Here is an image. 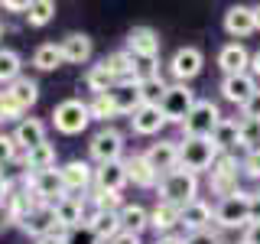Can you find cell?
<instances>
[{
  "label": "cell",
  "mask_w": 260,
  "mask_h": 244,
  "mask_svg": "<svg viewBox=\"0 0 260 244\" xmlns=\"http://www.w3.org/2000/svg\"><path fill=\"white\" fill-rule=\"evenodd\" d=\"M159 195H162V202H169V205L185 208L189 202H195V195H199V179H195V173L173 169V173H166L159 179Z\"/></svg>",
  "instance_id": "obj_1"
},
{
  "label": "cell",
  "mask_w": 260,
  "mask_h": 244,
  "mask_svg": "<svg viewBox=\"0 0 260 244\" xmlns=\"http://www.w3.org/2000/svg\"><path fill=\"white\" fill-rule=\"evenodd\" d=\"M218 160V146L211 140H202V137H185L179 143V166L185 173H202V169L215 166Z\"/></svg>",
  "instance_id": "obj_2"
},
{
  "label": "cell",
  "mask_w": 260,
  "mask_h": 244,
  "mask_svg": "<svg viewBox=\"0 0 260 244\" xmlns=\"http://www.w3.org/2000/svg\"><path fill=\"white\" fill-rule=\"evenodd\" d=\"M221 111H218V104L211 101H195V108L189 111V117L182 120V130L185 137H202V140H211V134L218 130L221 124Z\"/></svg>",
  "instance_id": "obj_3"
},
{
  "label": "cell",
  "mask_w": 260,
  "mask_h": 244,
  "mask_svg": "<svg viewBox=\"0 0 260 244\" xmlns=\"http://www.w3.org/2000/svg\"><path fill=\"white\" fill-rule=\"evenodd\" d=\"M215 222L221 228H247L250 225V192H234L228 199L218 202L215 208Z\"/></svg>",
  "instance_id": "obj_4"
},
{
  "label": "cell",
  "mask_w": 260,
  "mask_h": 244,
  "mask_svg": "<svg viewBox=\"0 0 260 244\" xmlns=\"http://www.w3.org/2000/svg\"><path fill=\"white\" fill-rule=\"evenodd\" d=\"M88 120H91V111L78 98H69V101L55 104V111H52V124L59 134H81L88 127Z\"/></svg>",
  "instance_id": "obj_5"
},
{
  "label": "cell",
  "mask_w": 260,
  "mask_h": 244,
  "mask_svg": "<svg viewBox=\"0 0 260 244\" xmlns=\"http://www.w3.org/2000/svg\"><path fill=\"white\" fill-rule=\"evenodd\" d=\"M192 108H195V95H192L189 85H182V81H179V85H169L166 95H162V101H159L162 117L173 120V124H182Z\"/></svg>",
  "instance_id": "obj_6"
},
{
  "label": "cell",
  "mask_w": 260,
  "mask_h": 244,
  "mask_svg": "<svg viewBox=\"0 0 260 244\" xmlns=\"http://www.w3.org/2000/svg\"><path fill=\"white\" fill-rule=\"evenodd\" d=\"M120 153H124V137L117 134L114 127H104L91 137V157L98 160V166L104 163H117Z\"/></svg>",
  "instance_id": "obj_7"
},
{
  "label": "cell",
  "mask_w": 260,
  "mask_h": 244,
  "mask_svg": "<svg viewBox=\"0 0 260 244\" xmlns=\"http://www.w3.org/2000/svg\"><path fill=\"white\" fill-rule=\"evenodd\" d=\"M127 52L134 55V59H146V62H153L159 55V36L153 33L150 26H137V29H130V36H127Z\"/></svg>",
  "instance_id": "obj_8"
},
{
  "label": "cell",
  "mask_w": 260,
  "mask_h": 244,
  "mask_svg": "<svg viewBox=\"0 0 260 244\" xmlns=\"http://www.w3.org/2000/svg\"><path fill=\"white\" fill-rule=\"evenodd\" d=\"M202 65H205V55H202L195 46H185V49H179V52L173 55V62H169V72H173V75L185 85L189 78H195V75L202 72Z\"/></svg>",
  "instance_id": "obj_9"
},
{
  "label": "cell",
  "mask_w": 260,
  "mask_h": 244,
  "mask_svg": "<svg viewBox=\"0 0 260 244\" xmlns=\"http://www.w3.org/2000/svg\"><path fill=\"white\" fill-rule=\"evenodd\" d=\"M29 182H32V192H36L43 202H52V205H55V202H62V199H65V192H69V189H65V182H62V176H59V169H46V173H36V176L29 179Z\"/></svg>",
  "instance_id": "obj_10"
},
{
  "label": "cell",
  "mask_w": 260,
  "mask_h": 244,
  "mask_svg": "<svg viewBox=\"0 0 260 244\" xmlns=\"http://www.w3.org/2000/svg\"><path fill=\"white\" fill-rule=\"evenodd\" d=\"M257 92V81L254 75H247V72H241V75H224L221 81V95H224V101H231V104H247L250 101V95Z\"/></svg>",
  "instance_id": "obj_11"
},
{
  "label": "cell",
  "mask_w": 260,
  "mask_h": 244,
  "mask_svg": "<svg viewBox=\"0 0 260 244\" xmlns=\"http://www.w3.org/2000/svg\"><path fill=\"white\" fill-rule=\"evenodd\" d=\"M146 157V163H150L156 173H173V169L179 166V143H173V140H159V143H153L150 150L143 153Z\"/></svg>",
  "instance_id": "obj_12"
},
{
  "label": "cell",
  "mask_w": 260,
  "mask_h": 244,
  "mask_svg": "<svg viewBox=\"0 0 260 244\" xmlns=\"http://www.w3.org/2000/svg\"><path fill=\"white\" fill-rule=\"evenodd\" d=\"M111 101L117 114H134L137 108H143V95H140V81H117L111 92Z\"/></svg>",
  "instance_id": "obj_13"
},
{
  "label": "cell",
  "mask_w": 260,
  "mask_h": 244,
  "mask_svg": "<svg viewBox=\"0 0 260 244\" xmlns=\"http://www.w3.org/2000/svg\"><path fill=\"white\" fill-rule=\"evenodd\" d=\"M94 182H98V189H104V192H120L124 189V182H130V176H127V163H104V166H98L94 169Z\"/></svg>",
  "instance_id": "obj_14"
},
{
  "label": "cell",
  "mask_w": 260,
  "mask_h": 244,
  "mask_svg": "<svg viewBox=\"0 0 260 244\" xmlns=\"http://www.w3.org/2000/svg\"><path fill=\"white\" fill-rule=\"evenodd\" d=\"M130 120H134V130L143 134V137H153V134H159V130L166 127V117H162V111L156 108V104H143V108H137Z\"/></svg>",
  "instance_id": "obj_15"
},
{
  "label": "cell",
  "mask_w": 260,
  "mask_h": 244,
  "mask_svg": "<svg viewBox=\"0 0 260 244\" xmlns=\"http://www.w3.org/2000/svg\"><path fill=\"white\" fill-rule=\"evenodd\" d=\"M16 146H23V150H32V146H43L46 143V124L36 117H23L20 124H16V134H13Z\"/></svg>",
  "instance_id": "obj_16"
},
{
  "label": "cell",
  "mask_w": 260,
  "mask_h": 244,
  "mask_svg": "<svg viewBox=\"0 0 260 244\" xmlns=\"http://www.w3.org/2000/svg\"><path fill=\"white\" fill-rule=\"evenodd\" d=\"M52 218H55V225H59V228H65V231L85 225V222H81V199L65 195L62 202H55V205H52Z\"/></svg>",
  "instance_id": "obj_17"
},
{
  "label": "cell",
  "mask_w": 260,
  "mask_h": 244,
  "mask_svg": "<svg viewBox=\"0 0 260 244\" xmlns=\"http://www.w3.org/2000/svg\"><path fill=\"white\" fill-rule=\"evenodd\" d=\"M224 29L231 33V36H250L257 26H254V7H231V10L224 13Z\"/></svg>",
  "instance_id": "obj_18"
},
{
  "label": "cell",
  "mask_w": 260,
  "mask_h": 244,
  "mask_svg": "<svg viewBox=\"0 0 260 244\" xmlns=\"http://www.w3.org/2000/svg\"><path fill=\"white\" fill-rule=\"evenodd\" d=\"M218 65H221L224 75H241V72L250 65V55H247V49L241 43H228L221 52H218Z\"/></svg>",
  "instance_id": "obj_19"
},
{
  "label": "cell",
  "mask_w": 260,
  "mask_h": 244,
  "mask_svg": "<svg viewBox=\"0 0 260 244\" xmlns=\"http://www.w3.org/2000/svg\"><path fill=\"white\" fill-rule=\"evenodd\" d=\"M208 222H211V208H208L202 199H195V202H189L185 208H179V225L189 228V234L205 231V225H208Z\"/></svg>",
  "instance_id": "obj_20"
},
{
  "label": "cell",
  "mask_w": 260,
  "mask_h": 244,
  "mask_svg": "<svg viewBox=\"0 0 260 244\" xmlns=\"http://www.w3.org/2000/svg\"><path fill=\"white\" fill-rule=\"evenodd\" d=\"M104 69L111 72L117 81H140V75H137V59L127 52H111L108 59H104Z\"/></svg>",
  "instance_id": "obj_21"
},
{
  "label": "cell",
  "mask_w": 260,
  "mask_h": 244,
  "mask_svg": "<svg viewBox=\"0 0 260 244\" xmlns=\"http://www.w3.org/2000/svg\"><path fill=\"white\" fill-rule=\"evenodd\" d=\"M88 225H91V231L101 241H114L120 231H124V225H120V211H94Z\"/></svg>",
  "instance_id": "obj_22"
},
{
  "label": "cell",
  "mask_w": 260,
  "mask_h": 244,
  "mask_svg": "<svg viewBox=\"0 0 260 244\" xmlns=\"http://www.w3.org/2000/svg\"><path fill=\"white\" fill-rule=\"evenodd\" d=\"M59 46H62L65 62H88L91 59V39H88L85 33H69Z\"/></svg>",
  "instance_id": "obj_23"
},
{
  "label": "cell",
  "mask_w": 260,
  "mask_h": 244,
  "mask_svg": "<svg viewBox=\"0 0 260 244\" xmlns=\"http://www.w3.org/2000/svg\"><path fill=\"white\" fill-rule=\"evenodd\" d=\"M59 176H62V182H65L69 192H78V189H85V186L91 182V166L81 163V160H72V163H65L59 169Z\"/></svg>",
  "instance_id": "obj_24"
},
{
  "label": "cell",
  "mask_w": 260,
  "mask_h": 244,
  "mask_svg": "<svg viewBox=\"0 0 260 244\" xmlns=\"http://www.w3.org/2000/svg\"><path fill=\"white\" fill-rule=\"evenodd\" d=\"M127 176L134 186H140V189H153V186L159 182V173L146 163V157H134L127 160Z\"/></svg>",
  "instance_id": "obj_25"
},
{
  "label": "cell",
  "mask_w": 260,
  "mask_h": 244,
  "mask_svg": "<svg viewBox=\"0 0 260 244\" xmlns=\"http://www.w3.org/2000/svg\"><path fill=\"white\" fill-rule=\"evenodd\" d=\"M211 143L218 150H231V146H244V137H241V120H221L218 130L211 134Z\"/></svg>",
  "instance_id": "obj_26"
},
{
  "label": "cell",
  "mask_w": 260,
  "mask_h": 244,
  "mask_svg": "<svg viewBox=\"0 0 260 244\" xmlns=\"http://www.w3.org/2000/svg\"><path fill=\"white\" fill-rule=\"evenodd\" d=\"M23 163H26V169H32V176H36V173H46V169L55 166V146H52V143L32 146V150H26Z\"/></svg>",
  "instance_id": "obj_27"
},
{
  "label": "cell",
  "mask_w": 260,
  "mask_h": 244,
  "mask_svg": "<svg viewBox=\"0 0 260 244\" xmlns=\"http://www.w3.org/2000/svg\"><path fill=\"white\" fill-rule=\"evenodd\" d=\"M176 225H179V208H176V205H169V202H159V205L150 211V228H153L156 234H159V231H162V234H169Z\"/></svg>",
  "instance_id": "obj_28"
},
{
  "label": "cell",
  "mask_w": 260,
  "mask_h": 244,
  "mask_svg": "<svg viewBox=\"0 0 260 244\" xmlns=\"http://www.w3.org/2000/svg\"><path fill=\"white\" fill-rule=\"evenodd\" d=\"M62 62H65L62 46H55V43H43L36 52H32V65H36L39 72H52V69H59Z\"/></svg>",
  "instance_id": "obj_29"
},
{
  "label": "cell",
  "mask_w": 260,
  "mask_h": 244,
  "mask_svg": "<svg viewBox=\"0 0 260 244\" xmlns=\"http://www.w3.org/2000/svg\"><path fill=\"white\" fill-rule=\"evenodd\" d=\"M7 95L13 98L16 104H20L23 111L26 108H32V104H36V98H39V85L36 81H29V78H16L10 88H7Z\"/></svg>",
  "instance_id": "obj_30"
},
{
  "label": "cell",
  "mask_w": 260,
  "mask_h": 244,
  "mask_svg": "<svg viewBox=\"0 0 260 244\" xmlns=\"http://www.w3.org/2000/svg\"><path fill=\"white\" fill-rule=\"evenodd\" d=\"M85 85L91 88L94 95H111V92H114V85H117V78H114L111 72L104 69V62H101V65H91V69H88Z\"/></svg>",
  "instance_id": "obj_31"
},
{
  "label": "cell",
  "mask_w": 260,
  "mask_h": 244,
  "mask_svg": "<svg viewBox=\"0 0 260 244\" xmlns=\"http://www.w3.org/2000/svg\"><path fill=\"white\" fill-rule=\"evenodd\" d=\"M120 225H124V231L140 234L143 228H150V211L140 205H124L120 208Z\"/></svg>",
  "instance_id": "obj_32"
},
{
  "label": "cell",
  "mask_w": 260,
  "mask_h": 244,
  "mask_svg": "<svg viewBox=\"0 0 260 244\" xmlns=\"http://www.w3.org/2000/svg\"><path fill=\"white\" fill-rule=\"evenodd\" d=\"M166 81H162L159 75H146L140 78V95H143V104H156L159 108V101H162V95H166Z\"/></svg>",
  "instance_id": "obj_33"
},
{
  "label": "cell",
  "mask_w": 260,
  "mask_h": 244,
  "mask_svg": "<svg viewBox=\"0 0 260 244\" xmlns=\"http://www.w3.org/2000/svg\"><path fill=\"white\" fill-rule=\"evenodd\" d=\"M20 78V55L13 49H0V85H13Z\"/></svg>",
  "instance_id": "obj_34"
},
{
  "label": "cell",
  "mask_w": 260,
  "mask_h": 244,
  "mask_svg": "<svg viewBox=\"0 0 260 244\" xmlns=\"http://www.w3.org/2000/svg\"><path fill=\"white\" fill-rule=\"evenodd\" d=\"M52 16H55V4H52V0H32L29 10H26L29 26H46Z\"/></svg>",
  "instance_id": "obj_35"
},
{
  "label": "cell",
  "mask_w": 260,
  "mask_h": 244,
  "mask_svg": "<svg viewBox=\"0 0 260 244\" xmlns=\"http://www.w3.org/2000/svg\"><path fill=\"white\" fill-rule=\"evenodd\" d=\"M88 111H91V120H108L117 114V108H114L111 95H94V101L88 104Z\"/></svg>",
  "instance_id": "obj_36"
},
{
  "label": "cell",
  "mask_w": 260,
  "mask_h": 244,
  "mask_svg": "<svg viewBox=\"0 0 260 244\" xmlns=\"http://www.w3.org/2000/svg\"><path fill=\"white\" fill-rule=\"evenodd\" d=\"M101 238L91 231V225H78V228H72V231H65V244H98Z\"/></svg>",
  "instance_id": "obj_37"
},
{
  "label": "cell",
  "mask_w": 260,
  "mask_h": 244,
  "mask_svg": "<svg viewBox=\"0 0 260 244\" xmlns=\"http://www.w3.org/2000/svg\"><path fill=\"white\" fill-rule=\"evenodd\" d=\"M94 205H98V211H120V208H124V202H120V192H104V189H98Z\"/></svg>",
  "instance_id": "obj_38"
},
{
  "label": "cell",
  "mask_w": 260,
  "mask_h": 244,
  "mask_svg": "<svg viewBox=\"0 0 260 244\" xmlns=\"http://www.w3.org/2000/svg\"><path fill=\"white\" fill-rule=\"evenodd\" d=\"M244 173L250 179H260V146L247 150V157H244Z\"/></svg>",
  "instance_id": "obj_39"
},
{
  "label": "cell",
  "mask_w": 260,
  "mask_h": 244,
  "mask_svg": "<svg viewBox=\"0 0 260 244\" xmlns=\"http://www.w3.org/2000/svg\"><path fill=\"white\" fill-rule=\"evenodd\" d=\"M241 111H244V120H254V124H260V88L250 95V101L244 104Z\"/></svg>",
  "instance_id": "obj_40"
},
{
  "label": "cell",
  "mask_w": 260,
  "mask_h": 244,
  "mask_svg": "<svg viewBox=\"0 0 260 244\" xmlns=\"http://www.w3.org/2000/svg\"><path fill=\"white\" fill-rule=\"evenodd\" d=\"M13 153H16V140H13V137H7V134H0V166L13 160Z\"/></svg>",
  "instance_id": "obj_41"
},
{
  "label": "cell",
  "mask_w": 260,
  "mask_h": 244,
  "mask_svg": "<svg viewBox=\"0 0 260 244\" xmlns=\"http://www.w3.org/2000/svg\"><path fill=\"white\" fill-rule=\"evenodd\" d=\"M185 244H221V241H218V234H215V231H208V228H205V231L189 234V238H185Z\"/></svg>",
  "instance_id": "obj_42"
},
{
  "label": "cell",
  "mask_w": 260,
  "mask_h": 244,
  "mask_svg": "<svg viewBox=\"0 0 260 244\" xmlns=\"http://www.w3.org/2000/svg\"><path fill=\"white\" fill-rule=\"evenodd\" d=\"M244 244H260V222H250L244 228Z\"/></svg>",
  "instance_id": "obj_43"
},
{
  "label": "cell",
  "mask_w": 260,
  "mask_h": 244,
  "mask_svg": "<svg viewBox=\"0 0 260 244\" xmlns=\"http://www.w3.org/2000/svg\"><path fill=\"white\" fill-rule=\"evenodd\" d=\"M111 244H140V234H134V231H120Z\"/></svg>",
  "instance_id": "obj_44"
},
{
  "label": "cell",
  "mask_w": 260,
  "mask_h": 244,
  "mask_svg": "<svg viewBox=\"0 0 260 244\" xmlns=\"http://www.w3.org/2000/svg\"><path fill=\"white\" fill-rule=\"evenodd\" d=\"M4 101H7V117H20V114H23V108H20V104H16L7 92H4Z\"/></svg>",
  "instance_id": "obj_45"
},
{
  "label": "cell",
  "mask_w": 260,
  "mask_h": 244,
  "mask_svg": "<svg viewBox=\"0 0 260 244\" xmlns=\"http://www.w3.org/2000/svg\"><path fill=\"white\" fill-rule=\"evenodd\" d=\"M250 222H260V195H250Z\"/></svg>",
  "instance_id": "obj_46"
},
{
  "label": "cell",
  "mask_w": 260,
  "mask_h": 244,
  "mask_svg": "<svg viewBox=\"0 0 260 244\" xmlns=\"http://www.w3.org/2000/svg\"><path fill=\"white\" fill-rule=\"evenodd\" d=\"M156 244H185V238H176V234H162Z\"/></svg>",
  "instance_id": "obj_47"
},
{
  "label": "cell",
  "mask_w": 260,
  "mask_h": 244,
  "mask_svg": "<svg viewBox=\"0 0 260 244\" xmlns=\"http://www.w3.org/2000/svg\"><path fill=\"white\" fill-rule=\"evenodd\" d=\"M36 244H65V238H55V234H46V238H39Z\"/></svg>",
  "instance_id": "obj_48"
},
{
  "label": "cell",
  "mask_w": 260,
  "mask_h": 244,
  "mask_svg": "<svg viewBox=\"0 0 260 244\" xmlns=\"http://www.w3.org/2000/svg\"><path fill=\"white\" fill-rule=\"evenodd\" d=\"M250 69H254V75H257V78H260V52H257V55H254V59H250Z\"/></svg>",
  "instance_id": "obj_49"
},
{
  "label": "cell",
  "mask_w": 260,
  "mask_h": 244,
  "mask_svg": "<svg viewBox=\"0 0 260 244\" xmlns=\"http://www.w3.org/2000/svg\"><path fill=\"white\" fill-rule=\"evenodd\" d=\"M0 120H7V101H4V92H0Z\"/></svg>",
  "instance_id": "obj_50"
},
{
  "label": "cell",
  "mask_w": 260,
  "mask_h": 244,
  "mask_svg": "<svg viewBox=\"0 0 260 244\" xmlns=\"http://www.w3.org/2000/svg\"><path fill=\"white\" fill-rule=\"evenodd\" d=\"M254 26H257V29H260V4H257V7H254Z\"/></svg>",
  "instance_id": "obj_51"
},
{
  "label": "cell",
  "mask_w": 260,
  "mask_h": 244,
  "mask_svg": "<svg viewBox=\"0 0 260 244\" xmlns=\"http://www.w3.org/2000/svg\"><path fill=\"white\" fill-rule=\"evenodd\" d=\"M0 199H7V182H4V176H0Z\"/></svg>",
  "instance_id": "obj_52"
},
{
  "label": "cell",
  "mask_w": 260,
  "mask_h": 244,
  "mask_svg": "<svg viewBox=\"0 0 260 244\" xmlns=\"http://www.w3.org/2000/svg\"><path fill=\"white\" fill-rule=\"evenodd\" d=\"M0 33H4V26H0Z\"/></svg>",
  "instance_id": "obj_53"
},
{
  "label": "cell",
  "mask_w": 260,
  "mask_h": 244,
  "mask_svg": "<svg viewBox=\"0 0 260 244\" xmlns=\"http://www.w3.org/2000/svg\"><path fill=\"white\" fill-rule=\"evenodd\" d=\"M241 244H244V241H241Z\"/></svg>",
  "instance_id": "obj_54"
}]
</instances>
